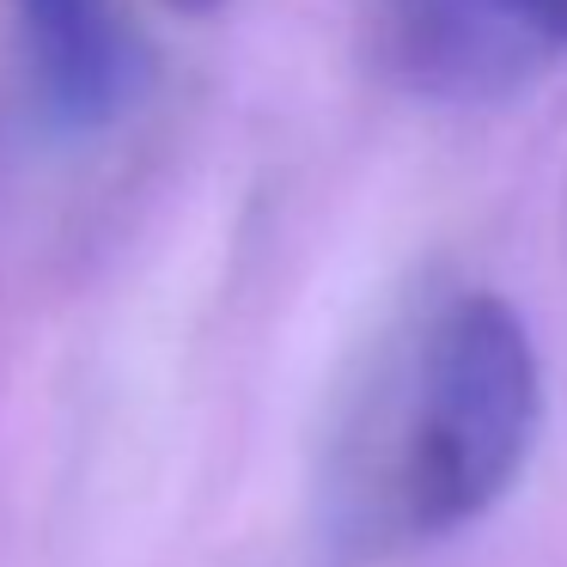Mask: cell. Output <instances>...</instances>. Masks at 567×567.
Here are the masks:
<instances>
[{"instance_id":"obj_1","label":"cell","mask_w":567,"mask_h":567,"mask_svg":"<svg viewBox=\"0 0 567 567\" xmlns=\"http://www.w3.org/2000/svg\"><path fill=\"white\" fill-rule=\"evenodd\" d=\"M543 433V360L488 287L445 293L379 367L342 445L336 530L367 561L457 537L525 476Z\"/></svg>"},{"instance_id":"obj_2","label":"cell","mask_w":567,"mask_h":567,"mask_svg":"<svg viewBox=\"0 0 567 567\" xmlns=\"http://www.w3.org/2000/svg\"><path fill=\"white\" fill-rule=\"evenodd\" d=\"M379 50L409 92L501 99L567 55V0H379Z\"/></svg>"},{"instance_id":"obj_3","label":"cell","mask_w":567,"mask_h":567,"mask_svg":"<svg viewBox=\"0 0 567 567\" xmlns=\"http://www.w3.org/2000/svg\"><path fill=\"white\" fill-rule=\"evenodd\" d=\"M25 31L31 80L62 128L116 123L147 86V50L123 25L116 0H13Z\"/></svg>"},{"instance_id":"obj_4","label":"cell","mask_w":567,"mask_h":567,"mask_svg":"<svg viewBox=\"0 0 567 567\" xmlns=\"http://www.w3.org/2000/svg\"><path fill=\"white\" fill-rule=\"evenodd\" d=\"M177 13H214V7H226V0H172Z\"/></svg>"}]
</instances>
